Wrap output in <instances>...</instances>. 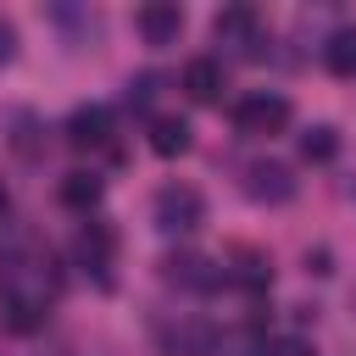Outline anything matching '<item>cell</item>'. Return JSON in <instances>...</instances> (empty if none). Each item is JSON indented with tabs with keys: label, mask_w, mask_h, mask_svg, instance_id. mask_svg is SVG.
<instances>
[{
	"label": "cell",
	"mask_w": 356,
	"mask_h": 356,
	"mask_svg": "<svg viewBox=\"0 0 356 356\" xmlns=\"http://www.w3.org/2000/svg\"><path fill=\"white\" fill-rule=\"evenodd\" d=\"M0 295H6V323L11 328H39L44 323V306H50V278H44V261L22 256V250H6L0 256Z\"/></svg>",
	"instance_id": "1"
},
{
	"label": "cell",
	"mask_w": 356,
	"mask_h": 356,
	"mask_svg": "<svg viewBox=\"0 0 356 356\" xmlns=\"http://www.w3.org/2000/svg\"><path fill=\"white\" fill-rule=\"evenodd\" d=\"M206 222V200L195 184H167L156 189V228L161 234H195Z\"/></svg>",
	"instance_id": "2"
},
{
	"label": "cell",
	"mask_w": 356,
	"mask_h": 356,
	"mask_svg": "<svg viewBox=\"0 0 356 356\" xmlns=\"http://www.w3.org/2000/svg\"><path fill=\"white\" fill-rule=\"evenodd\" d=\"M284 122H289V100H284L278 89H256V95H245V100L234 106V128H239V134H250V139L278 134Z\"/></svg>",
	"instance_id": "3"
},
{
	"label": "cell",
	"mask_w": 356,
	"mask_h": 356,
	"mask_svg": "<svg viewBox=\"0 0 356 356\" xmlns=\"http://www.w3.org/2000/svg\"><path fill=\"white\" fill-rule=\"evenodd\" d=\"M134 28H139L145 44H178V33H184V6H178V0H150V6L134 11Z\"/></svg>",
	"instance_id": "4"
},
{
	"label": "cell",
	"mask_w": 356,
	"mask_h": 356,
	"mask_svg": "<svg viewBox=\"0 0 356 356\" xmlns=\"http://www.w3.org/2000/svg\"><path fill=\"white\" fill-rule=\"evenodd\" d=\"M245 195L261 200V206H284V200L295 195V178H289L284 161H256V167L245 172Z\"/></svg>",
	"instance_id": "5"
},
{
	"label": "cell",
	"mask_w": 356,
	"mask_h": 356,
	"mask_svg": "<svg viewBox=\"0 0 356 356\" xmlns=\"http://www.w3.org/2000/svg\"><path fill=\"white\" fill-rule=\"evenodd\" d=\"M211 33L222 44H245V56H261V33H256V11L250 6H222L211 17Z\"/></svg>",
	"instance_id": "6"
},
{
	"label": "cell",
	"mask_w": 356,
	"mask_h": 356,
	"mask_svg": "<svg viewBox=\"0 0 356 356\" xmlns=\"http://www.w3.org/2000/svg\"><path fill=\"white\" fill-rule=\"evenodd\" d=\"M222 89H228V78H222V61H217V56H195V61L184 67V95H189L195 106H217Z\"/></svg>",
	"instance_id": "7"
},
{
	"label": "cell",
	"mask_w": 356,
	"mask_h": 356,
	"mask_svg": "<svg viewBox=\"0 0 356 356\" xmlns=\"http://www.w3.org/2000/svg\"><path fill=\"white\" fill-rule=\"evenodd\" d=\"M156 339H161V350H167V356H211V339H217V334H211V323L184 317V323H167Z\"/></svg>",
	"instance_id": "8"
},
{
	"label": "cell",
	"mask_w": 356,
	"mask_h": 356,
	"mask_svg": "<svg viewBox=\"0 0 356 356\" xmlns=\"http://www.w3.org/2000/svg\"><path fill=\"white\" fill-rule=\"evenodd\" d=\"M161 278H167V284H184V289H217V284H222V273H217L206 256H167V261H161Z\"/></svg>",
	"instance_id": "9"
},
{
	"label": "cell",
	"mask_w": 356,
	"mask_h": 356,
	"mask_svg": "<svg viewBox=\"0 0 356 356\" xmlns=\"http://www.w3.org/2000/svg\"><path fill=\"white\" fill-rule=\"evenodd\" d=\"M106 134H111V111H106V106H78V111L67 117V145H78V150L106 145Z\"/></svg>",
	"instance_id": "10"
},
{
	"label": "cell",
	"mask_w": 356,
	"mask_h": 356,
	"mask_svg": "<svg viewBox=\"0 0 356 356\" xmlns=\"http://www.w3.org/2000/svg\"><path fill=\"white\" fill-rule=\"evenodd\" d=\"M323 67H328L334 78H356V22L328 33V44H323Z\"/></svg>",
	"instance_id": "11"
},
{
	"label": "cell",
	"mask_w": 356,
	"mask_h": 356,
	"mask_svg": "<svg viewBox=\"0 0 356 356\" xmlns=\"http://www.w3.org/2000/svg\"><path fill=\"white\" fill-rule=\"evenodd\" d=\"M100 195H106V184L95 172H67L61 178V206H72V211H95Z\"/></svg>",
	"instance_id": "12"
},
{
	"label": "cell",
	"mask_w": 356,
	"mask_h": 356,
	"mask_svg": "<svg viewBox=\"0 0 356 356\" xmlns=\"http://www.w3.org/2000/svg\"><path fill=\"white\" fill-rule=\"evenodd\" d=\"M111 250H117V234H111L106 222H83V234H78V261H83V267H106Z\"/></svg>",
	"instance_id": "13"
},
{
	"label": "cell",
	"mask_w": 356,
	"mask_h": 356,
	"mask_svg": "<svg viewBox=\"0 0 356 356\" xmlns=\"http://www.w3.org/2000/svg\"><path fill=\"white\" fill-rule=\"evenodd\" d=\"M150 150L156 156H184L189 150V122L184 117H156L150 122Z\"/></svg>",
	"instance_id": "14"
},
{
	"label": "cell",
	"mask_w": 356,
	"mask_h": 356,
	"mask_svg": "<svg viewBox=\"0 0 356 356\" xmlns=\"http://www.w3.org/2000/svg\"><path fill=\"white\" fill-rule=\"evenodd\" d=\"M300 156H306V161H334V156H339V134H334L328 122L306 128V134H300Z\"/></svg>",
	"instance_id": "15"
},
{
	"label": "cell",
	"mask_w": 356,
	"mask_h": 356,
	"mask_svg": "<svg viewBox=\"0 0 356 356\" xmlns=\"http://www.w3.org/2000/svg\"><path fill=\"white\" fill-rule=\"evenodd\" d=\"M256 356H312V345H306V339H295V334H278V339H261V345H256Z\"/></svg>",
	"instance_id": "16"
},
{
	"label": "cell",
	"mask_w": 356,
	"mask_h": 356,
	"mask_svg": "<svg viewBox=\"0 0 356 356\" xmlns=\"http://www.w3.org/2000/svg\"><path fill=\"white\" fill-rule=\"evenodd\" d=\"M150 95H156V72H139L128 83V106H150Z\"/></svg>",
	"instance_id": "17"
},
{
	"label": "cell",
	"mask_w": 356,
	"mask_h": 356,
	"mask_svg": "<svg viewBox=\"0 0 356 356\" xmlns=\"http://www.w3.org/2000/svg\"><path fill=\"white\" fill-rule=\"evenodd\" d=\"M11 56H17V28H11L6 17H0V67H6Z\"/></svg>",
	"instance_id": "18"
},
{
	"label": "cell",
	"mask_w": 356,
	"mask_h": 356,
	"mask_svg": "<svg viewBox=\"0 0 356 356\" xmlns=\"http://www.w3.org/2000/svg\"><path fill=\"white\" fill-rule=\"evenodd\" d=\"M6 211H11V200H6V189H0V222H6Z\"/></svg>",
	"instance_id": "19"
}]
</instances>
